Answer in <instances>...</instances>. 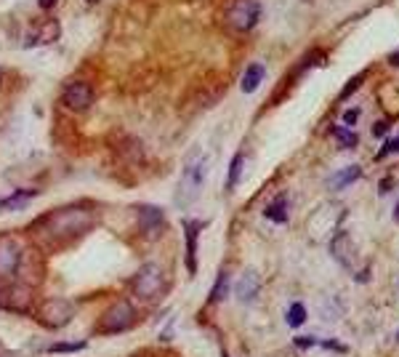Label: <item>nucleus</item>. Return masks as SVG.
I'll list each match as a JSON object with an SVG mask.
<instances>
[{
    "instance_id": "obj_23",
    "label": "nucleus",
    "mask_w": 399,
    "mask_h": 357,
    "mask_svg": "<svg viewBox=\"0 0 399 357\" xmlns=\"http://www.w3.org/2000/svg\"><path fill=\"white\" fill-rule=\"evenodd\" d=\"M317 347H325V349H330V352H349V347L346 344H341V342H317Z\"/></svg>"
},
{
    "instance_id": "obj_18",
    "label": "nucleus",
    "mask_w": 399,
    "mask_h": 357,
    "mask_svg": "<svg viewBox=\"0 0 399 357\" xmlns=\"http://www.w3.org/2000/svg\"><path fill=\"white\" fill-rule=\"evenodd\" d=\"M229 294V275L226 272H219V280H216V288L210 294V301H224V296Z\"/></svg>"
},
{
    "instance_id": "obj_31",
    "label": "nucleus",
    "mask_w": 399,
    "mask_h": 357,
    "mask_svg": "<svg viewBox=\"0 0 399 357\" xmlns=\"http://www.w3.org/2000/svg\"><path fill=\"white\" fill-rule=\"evenodd\" d=\"M394 222L399 224V203H397V208H394Z\"/></svg>"
},
{
    "instance_id": "obj_21",
    "label": "nucleus",
    "mask_w": 399,
    "mask_h": 357,
    "mask_svg": "<svg viewBox=\"0 0 399 357\" xmlns=\"http://www.w3.org/2000/svg\"><path fill=\"white\" fill-rule=\"evenodd\" d=\"M86 349V342H67V344H54L48 352H80Z\"/></svg>"
},
{
    "instance_id": "obj_13",
    "label": "nucleus",
    "mask_w": 399,
    "mask_h": 357,
    "mask_svg": "<svg viewBox=\"0 0 399 357\" xmlns=\"http://www.w3.org/2000/svg\"><path fill=\"white\" fill-rule=\"evenodd\" d=\"M264 75H266L264 64H251V67L245 70V75H242V91H245V93H253V91L264 83Z\"/></svg>"
},
{
    "instance_id": "obj_3",
    "label": "nucleus",
    "mask_w": 399,
    "mask_h": 357,
    "mask_svg": "<svg viewBox=\"0 0 399 357\" xmlns=\"http://www.w3.org/2000/svg\"><path fill=\"white\" fill-rule=\"evenodd\" d=\"M131 291L141 301H157L168 291L163 278V269L157 264H144V267L136 272V278L131 280Z\"/></svg>"
},
{
    "instance_id": "obj_1",
    "label": "nucleus",
    "mask_w": 399,
    "mask_h": 357,
    "mask_svg": "<svg viewBox=\"0 0 399 357\" xmlns=\"http://www.w3.org/2000/svg\"><path fill=\"white\" fill-rule=\"evenodd\" d=\"M91 222H93V208L86 203H75V206L56 208L43 219H38L35 232H40L45 240H54V243H67V240L80 238L91 227Z\"/></svg>"
},
{
    "instance_id": "obj_24",
    "label": "nucleus",
    "mask_w": 399,
    "mask_h": 357,
    "mask_svg": "<svg viewBox=\"0 0 399 357\" xmlns=\"http://www.w3.org/2000/svg\"><path fill=\"white\" fill-rule=\"evenodd\" d=\"M386 134H389V120H378V123L373 126V136H375V139H384Z\"/></svg>"
},
{
    "instance_id": "obj_9",
    "label": "nucleus",
    "mask_w": 399,
    "mask_h": 357,
    "mask_svg": "<svg viewBox=\"0 0 399 357\" xmlns=\"http://www.w3.org/2000/svg\"><path fill=\"white\" fill-rule=\"evenodd\" d=\"M205 229V222L200 219H187L184 222V235H187V269L189 275H197V240Z\"/></svg>"
},
{
    "instance_id": "obj_11",
    "label": "nucleus",
    "mask_w": 399,
    "mask_h": 357,
    "mask_svg": "<svg viewBox=\"0 0 399 357\" xmlns=\"http://www.w3.org/2000/svg\"><path fill=\"white\" fill-rule=\"evenodd\" d=\"M139 222H141L144 232L157 235L163 229V213H160V208H155V206H141L139 208Z\"/></svg>"
},
{
    "instance_id": "obj_2",
    "label": "nucleus",
    "mask_w": 399,
    "mask_h": 357,
    "mask_svg": "<svg viewBox=\"0 0 399 357\" xmlns=\"http://www.w3.org/2000/svg\"><path fill=\"white\" fill-rule=\"evenodd\" d=\"M205 176H208V158L205 155H194L187 160V168L181 174L176 190V203L178 206H189L194 197L200 195V190L205 187Z\"/></svg>"
},
{
    "instance_id": "obj_32",
    "label": "nucleus",
    "mask_w": 399,
    "mask_h": 357,
    "mask_svg": "<svg viewBox=\"0 0 399 357\" xmlns=\"http://www.w3.org/2000/svg\"><path fill=\"white\" fill-rule=\"evenodd\" d=\"M221 357H226V352H221Z\"/></svg>"
},
{
    "instance_id": "obj_12",
    "label": "nucleus",
    "mask_w": 399,
    "mask_h": 357,
    "mask_svg": "<svg viewBox=\"0 0 399 357\" xmlns=\"http://www.w3.org/2000/svg\"><path fill=\"white\" fill-rule=\"evenodd\" d=\"M235 294L240 301H251V298L258 294V275H256L253 269H248V272L240 278V283L235 285Z\"/></svg>"
},
{
    "instance_id": "obj_8",
    "label": "nucleus",
    "mask_w": 399,
    "mask_h": 357,
    "mask_svg": "<svg viewBox=\"0 0 399 357\" xmlns=\"http://www.w3.org/2000/svg\"><path fill=\"white\" fill-rule=\"evenodd\" d=\"M22 269V245L14 240H0V278H14Z\"/></svg>"
},
{
    "instance_id": "obj_5",
    "label": "nucleus",
    "mask_w": 399,
    "mask_h": 357,
    "mask_svg": "<svg viewBox=\"0 0 399 357\" xmlns=\"http://www.w3.org/2000/svg\"><path fill=\"white\" fill-rule=\"evenodd\" d=\"M75 317V304L67 298H48L45 304H40L38 320L43 323L48 331H59Z\"/></svg>"
},
{
    "instance_id": "obj_14",
    "label": "nucleus",
    "mask_w": 399,
    "mask_h": 357,
    "mask_svg": "<svg viewBox=\"0 0 399 357\" xmlns=\"http://www.w3.org/2000/svg\"><path fill=\"white\" fill-rule=\"evenodd\" d=\"M35 190H19V192L8 195V197H3L0 200V211H19L24 208L27 203H30V197H35Z\"/></svg>"
},
{
    "instance_id": "obj_7",
    "label": "nucleus",
    "mask_w": 399,
    "mask_h": 357,
    "mask_svg": "<svg viewBox=\"0 0 399 357\" xmlns=\"http://www.w3.org/2000/svg\"><path fill=\"white\" fill-rule=\"evenodd\" d=\"M61 102H64V107H70L72 112H86L93 105V86L86 83V80H72L61 93Z\"/></svg>"
},
{
    "instance_id": "obj_15",
    "label": "nucleus",
    "mask_w": 399,
    "mask_h": 357,
    "mask_svg": "<svg viewBox=\"0 0 399 357\" xmlns=\"http://www.w3.org/2000/svg\"><path fill=\"white\" fill-rule=\"evenodd\" d=\"M264 216H266V219H272V222H277V224L288 222V197L282 195V197H277L272 206H266Z\"/></svg>"
},
{
    "instance_id": "obj_29",
    "label": "nucleus",
    "mask_w": 399,
    "mask_h": 357,
    "mask_svg": "<svg viewBox=\"0 0 399 357\" xmlns=\"http://www.w3.org/2000/svg\"><path fill=\"white\" fill-rule=\"evenodd\" d=\"M54 3H56V0H40V8H43V11H51Z\"/></svg>"
},
{
    "instance_id": "obj_19",
    "label": "nucleus",
    "mask_w": 399,
    "mask_h": 357,
    "mask_svg": "<svg viewBox=\"0 0 399 357\" xmlns=\"http://www.w3.org/2000/svg\"><path fill=\"white\" fill-rule=\"evenodd\" d=\"M333 136L338 139V144L343 149H352L357 147V134H352V131H346V128H333Z\"/></svg>"
},
{
    "instance_id": "obj_22",
    "label": "nucleus",
    "mask_w": 399,
    "mask_h": 357,
    "mask_svg": "<svg viewBox=\"0 0 399 357\" xmlns=\"http://www.w3.org/2000/svg\"><path fill=\"white\" fill-rule=\"evenodd\" d=\"M391 152H399V134H397V136H391V139L386 142L384 147L378 149V155H375V158H378V160H384L386 155H391Z\"/></svg>"
},
{
    "instance_id": "obj_25",
    "label": "nucleus",
    "mask_w": 399,
    "mask_h": 357,
    "mask_svg": "<svg viewBox=\"0 0 399 357\" xmlns=\"http://www.w3.org/2000/svg\"><path fill=\"white\" fill-rule=\"evenodd\" d=\"M357 120H359V109H357V107H352V109L343 112V123H346V126H354Z\"/></svg>"
},
{
    "instance_id": "obj_20",
    "label": "nucleus",
    "mask_w": 399,
    "mask_h": 357,
    "mask_svg": "<svg viewBox=\"0 0 399 357\" xmlns=\"http://www.w3.org/2000/svg\"><path fill=\"white\" fill-rule=\"evenodd\" d=\"M362 83H365V73L354 75V77H352V80H349V83L341 89V102H346V99H349V96H352V93H354V91L362 86Z\"/></svg>"
},
{
    "instance_id": "obj_30",
    "label": "nucleus",
    "mask_w": 399,
    "mask_h": 357,
    "mask_svg": "<svg viewBox=\"0 0 399 357\" xmlns=\"http://www.w3.org/2000/svg\"><path fill=\"white\" fill-rule=\"evenodd\" d=\"M389 64H391V67H399V51H397V54H391V56H389Z\"/></svg>"
},
{
    "instance_id": "obj_27",
    "label": "nucleus",
    "mask_w": 399,
    "mask_h": 357,
    "mask_svg": "<svg viewBox=\"0 0 399 357\" xmlns=\"http://www.w3.org/2000/svg\"><path fill=\"white\" fill-rule=\"evenodd\" d=\"M391 190H394V178L386 176V181H381V184H378V192L386 195V192H391Z\"/></svg>"
},
{
    "instance_id": "obj_26",
    "label": "nucleus",
    "mask_w": 399,
    "mask_h": 357,
    "mask_svg": "<svg viewBox=\"0 0 399 357\" xmlns=\"http://www.w3.org/2000/svg\"><path fill=\"white\" fill-rule=\"evenodd\" d=\"M317 342H320V339H311V336H304V339H296V347L298 349H306V347H317Z\"/></svg>"
},
{
    "instance_id": "obj_33",
    "label": "nucleus",
    "mask_w": 399,
    "mask_h": 357,
    "mask_svg": "<svg viewBox=\"0 0 399 357\" xmlns=\"http://www.w3.org/2000/svg\"><path fill=\"white\" fill-rule=\"evenodd\" d=\"M397 342H399V333H397Z\"/></svg>"
},
{
    "instance_id": "obj_34",
    "label": "nucleus",
    "mask_w": 399,
    "mask_h": 357,
    "mask_svg": "<svg viewBox=\"0 0 399 357\" xmlns=\"http://www.w3.org/2000/svg\"><path fill=\"white\" fill-rule=\"evenodd\" d=\"M0 77H3V73H0Z\"/></svg>"
},
{
    "instance_id": "obj_28",
    "label": "nucleus",
    "mask_w": 399,
    "mask_h": 357,
    "mask_svg": "<svg viewBox=\"0 0 399 357\" xmlns=\"http://www.w3.org/2000/svg\"><path fill=\"white\" fill-rule=\"evenodd\" d=\"M8 304H11V294H8L6 288H0V310H3V307H8Z\"/></svg>"
},
{
    "instance_id": "obj_4",
    "label": "nucleus",
    "mask_w": 399,
    "mask_h": 357,
    "mask_svg": "<svg viewBox=\"0 0 399 357\" xmlns=\"http://www.w3.org/2000/svg\"><path fill=\"white\" fill-rule=\"evenodd\" d=\"M136 320H139V314H136V307H133L131 301H115L104 312L99 328H102L104 333H120V331H128V328L136 326Z\"/></svg>"
},
{
    "instance_id": "obj_16",
    "label": "nucleus",
    "mask_w": 399,
    "mask_h": 357,
    "mask_svg": "<svg viewBox=\"0 0 399 357\" xmlns=\"http://www.w3.org/2000/svg\"><path fill=\"white\" fill-rule=\"evenodd\" d=\"M288 326L290 328H301L304 323H306V307L301 304V301H293L290 307H288Z\"/></svg>"
},
{
    "instance_id": "obj_10",
    "label": "nucleus",
    "mask_w": 399,
    "mask_h": 357,
    "mask_svg": "<svg viewBox=\"0 0 399 357\" xmlns=\"http://www.w3.org/2000/svg\"><path fill=\"white\" fill-rule=\"evenodd\" d=\"M357 178H362V168L359 165H346V168H341L338 174H333L330 181H327V187L330 190H346V187H352Z\"/></svg>"
},
{
    "instance_id": "obj_6",
    "label": "nucleus",
    "mask_w": 399,
    "mask_h": 357,
    "mask_svg": "<svg viewBox=\"0 0 399 357\" xmlns=\"http://www.w3.org/2000/svg\"><path fill=\"white\" fill-rule=\"evenodd\" d=\"M261 19V3L258 0H235L229 8V24L237 32H251Z\"/></svg>"
},
{
    "instance_id": "obj_17",
    "label": "nucleus",
    "mask_w": 399,
    "mask_h": 357,
    "mask_svg": "<svg viewBox=\"0 0 399 357\" xmlns=\"http://www.w3.org/2000/svg\"><path fill=\"white\" fill-rule=\"evenodd\" d=\"M242 165H245V158H242V152H237L235 160L229 163V176H226V190H232L240 176H242Z\"/></svg>"
}]
</instances>
